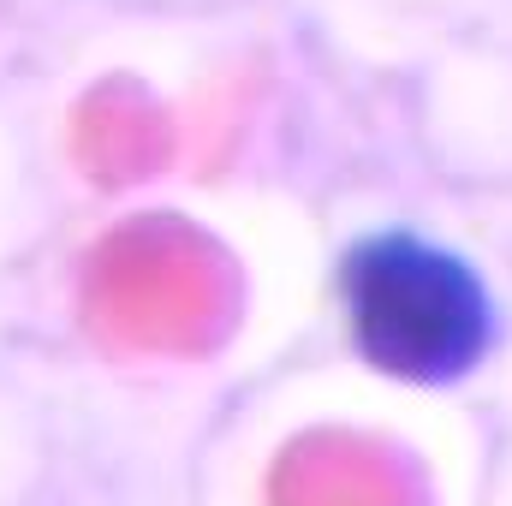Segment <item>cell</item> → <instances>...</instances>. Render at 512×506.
<instances>
[{
    "mask_svg": "<svg viewBox=\"0 0 512 506\" xmlns=\"http://www.w3.org/2000/svg\"><path fill=\"white\" fill-rule=\"evenodd\" d=\"M340 310L358 358L405 387L465 381L501 334L483 274L459 251L387 227L358 239L340 262Z\"/></svg>",
    "mask_w": 512,
    "mask_h": 506,
    "instance_id": "obj_1",
    "label": "cell"
}]
</instances>
